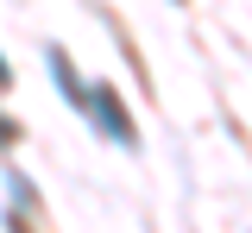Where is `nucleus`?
I'll use <instances>...</instances> for the list:
<instances>
[{
    "mask_svg": "<svg viewBox=\"0 0 252 233\" xmlns=\"http://www.w3.org/2000/svg\"><path fill=\"white\" fill-rule=\"evenodd\" d=\"M6 139H13V126H6V120H0V145H6Z\"/></svg>",
    "mask_w": 252,
    "mask_h": 233,
    "instance_id": "3",
    "label": "nucleus"
},
{
    "mask_svg": "<svg viewBox=\"0 0 252 233\" xmlns=\"http://www.w3.org/2000/svg\"><path fill=\"white\" fill-rule=\"evenodd\" d=\"M6 82H13V69H6V63H0V88H6Z\"/></svg>",
    "mask_w": 252,
    "mask_h": 233,
    "instance_id": "2",
    "label": "nucleus"
},
{
    "mask_svg": "<svg viewBox=\"0 0 252 233\" xmlns=\"http://www.w3.org/2000/svg\"><path fill=\"white\" fill-rule=\"evenodd\" d=\"M89 107H94V126H101L107 139H120L126 151L139 145V133H132V120L120 114V101H114V88H89Z\"/></svg>",
    "mask_w": 252,
    "mask_h": 233,
    "instance_id": "1",
    "label": "nucleus"
}]
</instances>
